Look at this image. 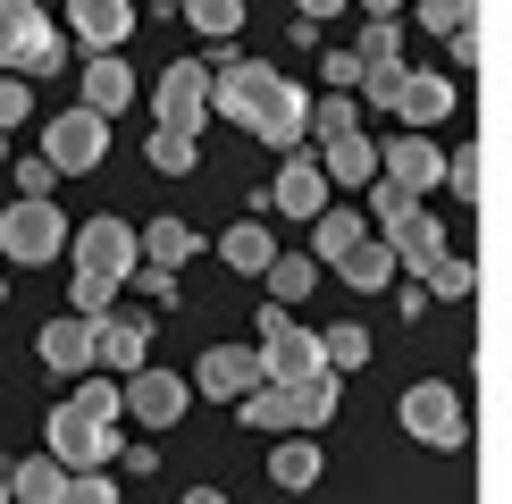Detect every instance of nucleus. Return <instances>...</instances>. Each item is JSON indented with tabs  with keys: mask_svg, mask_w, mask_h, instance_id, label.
<instances>
[{
	"mask_svg": "<svg viewBox=\"0 0 512 504\" xmlns=\"http://www.w3.org/2000/svg\"><path fill=\"white\" fill-rule=\"evenodd\" d=\"M303 84H286L277 68H261V59H236L227 51L219 68H210V110L219 118H236L244 135H261V143H277V152H294L303 143Z\"/></svg>",
	"mask_w": 512,
	"mask_h": 504,
	"instance_id": "nucleus-1",
	"label": "nucleus"
},
{
	"mask_svg": "<svg viewBox=\"0 0 512 504\" xmlns=\"http://www.w3.org/2000/svg\"><path fill=\"white\" fill-rule=\"evenodd\" d=\"M0 68L9 76H59L68 68V34L42 17V0H0Z\"/></svg>",
	"mask_w": 512,
	"mask_h": 504,
	"instance_id": "nucleus-2",
	"label": "nucleus"
},
{
	"mask_svg": "<svg viewBox=\"0 0 512 504\" xmlns=\"http://www.w3.org/2000/svg\"><path fill=\"white\" fill-rule=\"evenodd\" d=\"M59 252H68V219H59L42 194H17L9 210H0V261L42 269V261H59Z\"/></svg>",
	"mask_w": 512,
	"mask_h": 504,
	"instance_id": "nucleus-3",
	"label": "nucleus"
},
{
	"mask_svg": "<svg viewBox=\"0 0 512 504\" xmlns=\"http://www.w3.org/2000/svg\"><path fill=\"white\" fill-rule=\"evenodd\" d=\"M252 353H261V378H269V387H286V378H303V370H328V362H319V336L294 328L286 303H261V345H252Z\"/></svg>",
	"mask_w": 512,
	"mask_h": 504,
	"instance_id": "nucleus-4",
	"label": "nucleus"
},
{
	"mask_svg": "<svg viewBox=\"0 0 512 504\" xmlns=\"http://www.w3.org/2000/svg\"><path fill=\"white\" fill-rule=\"evenodd\" d=\"M42 446H51L59 471H101V462L118 454V437H110V420H93L84 404H59L51 429H42Z\"/></svg>",
	"mask_w": 512,
	"mask_h": 504,
	"instance_id": "nucleus-5",
	"label": "nucleus"
},
{
	"mask_svg": "<svg viewBox=\"0 0 512 504\" xmlns=\"http://www.w3.org/2000/svg\"><path fill=\"white\" fill-rule=\"evenodd\" d=\"M143 353H152V303H110L93 320V370H143Z\"/></svg>",
	"mask_w": 512,
	"mask_h": 504,
	"instance_id": "nucleus-6",
	"label": "nucleus"
},
{
	"mask_svg": "<svg viewBox=\"0 0 512 504\" xmlns=\"http://www.w3.org/2000/svg\"><path fill=\"white\" fill-rule=\"evenodd\" d=\"M101 152H110V118H93L76 101V110L51 118V135H42V160L59 168V177H84V168H101Z\"/></svg>",
	"mask_w": 512,
	"mask_h": 504,
	"instance_id": "nucleus-7",
	"label": "nucleus"
},
{
	"mask_svg": "<svg viewBox=\"0 0 512 504\" xmlns=\"http://www.w3.org/2000/svg\"><path fill=\"white\" fill-rule=\"evenodd\" d=\"M403 429H412L420 446H437V454H454L462 437H471L462 429V395L445 387V378H420V387L403 395Z\"/></svg>",
	"mask_w": 512,
	"mask_h": 504,
	"instance_id": "nucleus-8",
	"label": "nucleus"
},
{
	"mask_svg": "<svg viewBox=\"0 0 512 504\" xmlns=\"http://www.w3.org/2000/svg\"><path fill=\"white\" fill-rule=\"evenodd\" d=\"M185 404H194V387H185L177 370H126L118 378V412H135L143 429H177Z\"/></svg>",
	"mask_w": 512,
	"mask_h": 504,
	"instance_id": "nucleus-9",
	"label": "nucleus"
},
{
	"mask_svg": "<svg viewBox=\"0 0 512 504\" xmlns=\"http://www.w3.org/2000/svg\"><path fill=\"white\" fill-rule=\"evenodd\" d=\"M152 118L177 126V135H202V118H210V59H177V68L160 76Z\"/></svg>",
	"mask_w": 512,
	"mask_h": 504,
	"instance_id": "nucleus-10",
	"label": "nucleus"
},
{
	"mask_svg": "<svg viewBox=\"0 0 512 504\" xmlns=\"http://www.w3.org/2000/svg\"><path fill=\"white\" fill-rule=\"evenodd\" d=\"M68 244H76V269L126 286V269H135V227L126 219H84V227H68Z\"/></svg>",
	"mask_w": 512,
	"mask_h": 504,
	"instance_id": "nucleus-11",
	"label": "nucleus"
},
{
	"mask_svg": "<svg viewBox=\"0 0 512 504\" xmlns=\"http://www.w3.org/2000/svg\"><path fill=\"white\" fill-rule=\"evenodd\" d=\"M244 387H261V353L252 345H210L194 362V395H210V404H236Z\"/></svg>",
	"mask_w": 512,
	"mask_h": 504,
	"instance_id": "nucleus-12",
	"label": "nucleus"
},
{
	"mask_svg": "<svg viewBox=\"0 0 512 504\" xmlns=\"http://www.w3.org/2000/svg\"><path fill=\"white\" fill-rule=\"evenodd\" d=\"M387 252H395V269H403V278H429V269L445 261V227L412 202V210H403V219L387 227Z\"/></svg>",
	"mask_w": 512,
	"mask_h": 504,
	"instance_id": "nucleus-13",
	"label": "nucleus"
},
{
	"mask_svg": "<svg viewBox=\"0 0 512 504\" xmlns=\"http://www.w3.org/2000/svg\"><path fill=\"white\" fill-rule=\"evenodd\" d=\"M454 76H420V68H403L395 76V93H387V110L403 118V126H437V118H454Z\"/></svg>",
	"mask_w": 512,
	"mask_h": 504,
	"instance_id": "nucleus-14",
	"label": "nucleus"
},
{
	"mask_svg": "<svg viewBox=\"0 0 512 504\" xmlns=\"http://www.w3.org/2000/svg\"><path fill=\"white\" fill-rule=\"evenodd\" d=\"M378 177H395L403 194H429V185L445 177V152H437V143H429V135L412 126V135H395L387 152H378Z\"/></svg>",
	"mask_w": 512,
	"mask_h": 504,
	"instance_id": "nucleus-15",
	"label": "nucleus"
},
{
	"mask_svg": "<svg viewBox=\"0 0 512 504\" xmlns=\"http://www.w3.org/2000/svg\"><path fill=\"white\" fill-rule=\"evenodd\" d=\"M68 34H84V51H118L135 34V0H68Z\"/></svg>",
	"mask_w": 512,
	"mask_h": 504,
	"instance_id": "nucleus-16",
	"label": "nucleus"
},
{
	"mask_svg": "<svg viewBox=\"0 0 512 504\" xmlns=\"http://www.w3.org/2000/svg\"><path fill=\"white\" fill-rule=\"evenodd\" d=\"M269 202L286 210V219H319V210H328V177H319V160H294V152H286V168H277V185H269Z\"/></svg>",
	"mask_w": 512,
	"mask_h": 504,
	"instance_id": "nucleus-17",
	"label": "nucleus"
},
{
	"mask_svg": "<svg viewBox=\"0 0 512 504\" xmlns=\"http://www.w3.org/2000/svg\"><path fill=\"white\" fill-rule=\"evenodd\" d=\"M277 395H286V429H328L336 420V370H303Z\"/></svg>",
	"mask_w": 512,
	"mask_h": 504,
	"instance_id": "nucleus-18",
	"label": "nucleus"
},
{
	"mask_svg": "<svg viewBox=\"0 0 512 504\" xmlns=\"http://www.w3.org/2000/svg\"><path fill=\"white\" fill-rule=\"evenodd\" d=\"M269 488H286V496L319 488V446H311V429H277V446H269Z\"/></svg>",
	"mask_w": 512,
	"mask_h": 504,
	"instance_id": "nucleus-19",
	"label": "nucleus"
},
{
	"mask_svg": "<svg viewBox=\"0 0 512 504\" xmlns=\"http://www.w3.org/2000/svg\"><path fill=\"white\" fill-rule=\"evenodd\" d=\"M126 101H135V68H126L118 51H93V68H84V110H93V118H118Z\"/></svg>",
	"mask_w": 512,
	"mask_h": 504,
	"instance_id": "nucleus-20",
	"label": "nucleus"
},
{
	"mask_svg": "<svg viewBox=\"0 0 512 504\" xmlns=\"http://www.w3.org/2000/svg\"><path fill=\"white\" fill-rule=\"evenodd\" d=\"M319 177H328V185H370L378 177V143L361 135V126H353V135H328V143H319Z\"/></svg>",
	"mask_w": 512,
	"mask_h": 504,
	"instance_id": "nucleus-21",
	"label": "nucleus"
},
{
	"mask_svg": "<svg viewBox=\"0 0 512 504\" xmlns=\"http://www.w3.org/2000/svg\"><path fill=\"white\" fill-rule=\"evenodd\" d=\"M42 370H59V378H84V370H93V320H76V311H68V320L42 328Z\"/></svg>",
	"mask_w": 512,
	"mask_h": 504,
	"instance_id": "nucleus-22",
	"label": "nucleus"
},
{
	"mask_svg": "<svg viewBox=\"0 0 512 504\" xmlns=\"http://www.w3.org/2000/svg\"><path fill=\"white\" fill-rule=\"evenodd\" d=\"M336 278L361 286V294L395 286V252H387V236H378V227H370V236H353V244H345V261H336Z\"/></svg>",
	"mask_w": 512,
	"mask_h": 504,
	"instance_id": "nucleus-23",
	"label": "nucleus"
},
{
	"mask_svg": "<svg viewBox=\"0 0 512 504\" xmlns=\"http://www.w3.org/2000/svg\"><path fill=\"white\" fill-rule=\"evenodd\" d=\"M353 126H361L353 84H328L319 101H303V135H319V143H328V135H353Z\"/></svg>",
	"mask_w": 512,
	"mask_h": 504,
	"instance_id": "nucleus-24",
	"label": "nucleus"
},
{
	"mask_svg": "<svg viewBox=\"0 0 512 504\" xmlns=\"http://www.w3.org/2000/svg\"><path fill=\"white\" fill-rule=\"evenodd\" d=\"M194 227H185V219H152V227H143V236H135V261H152V269H177V261H194Z\"/></svg>",
	"mask_w": 512,
	"mask_h": 504,
	"instance_id": "nucleus-25",
	"label": "nucleus"
},
{
	"mask_svg": "<svg viewBox=\"0 0 512 504\" xmlns=\"http://www.w3.org/2000/svg\"><path fill=\"white\" fill-rule=\"evenodd\" d=\"M269 252H277V244H269V227H261V219H236V227L219 236V261H227V269H244V278H261Z\"/></svg>",
	"mask_w": 512,
	"mask_h": 504,
	"instance_id": "nucleus-26",
	"label": "nucleus"
},
{
	"mask_svg": "<svg viewBox=\"0 0 512 504\" xmlns=\"http://www.w3.org/2000/svg\"><path fill=\"white\" fill-rule=\"evenodd\" d=\"M261 278H269V303H303L311 278H319V261H303V252H269Z\"/></svg>",
	"mask_w": 512,
	"mask_h": 504,
	"instance_id": "nucleus-27",
	"label": "nucleus"
},
{
	"mask_svg": "<svg viewBox=\"0 0 512 504\" xmlns=\"http://www.w3.org/2000/svg\"><path fill=\"white\" fill-rule=\"evenodd\" d=\"M59 488H68V471H59L51 454H42V462H17V471H9V504H59Z\"/></svg>",
	"mask_w": 512,
	"mask_h": 504,
	"instance_id": "nucleus-28",
	"label": "nucleus"
},
{
	"mask_svg": "<svg viewBox=\"0 0 512 504\" xmlns=\"http://www.w3.org/2000/svg\"><path fill=\"white\" fill-rule=\"evenodd\" d=\"M319 362H328V370H361V362H370V328L336 320L328 336H319Z\"/></svg>",
	"mask_w": 512,
	"mask_h": 504,
	"instance_id": "nucleus-29",
	"label": "nucleus"
},
{
	"mask_svg": "<svg viewBox=\"0 0 512 504\" xmlns=\"http://www.w3.org/2000/svg\"><path fill=\"white\" fill-rule=\"evenodd\" d=\"M177 17H185L194 34H219V42H227V34H244V0H185Z\"/></svg>",
	"mask_w": 512,
	"mask_h": 504,
	"instance_id": "nucleus-30",
	"label": "nucleus"
},
{
	"mask_svg": "<svg viewBox=\"0 0 512 504\" xmlns=\"http://www.w3.org/2000/svg\"><path fill=\"white\" fill-rule=\"evenodd\" d=\"M471 286H479V269L462 261V252H445V261L429 269V278H420V294H429V303H462Z\"/></svg>",
	"mask_w": 512,
	"mask_h": 504,
	"instance_id": "nucleus-31",
	"label": "nucleus"
},
{
	"mask_svg": "<svg viewBox=\"0 0 512 504\" xmlns=\"http://www.w3.org/2000/svg\"><path fill=\"white\" fill-rule=\"evenodd\" d=\"M143 160H152L160 177H185V168H194V135H177V126H152V143H143Z\"/></svg>",
	"mask_w": 512,
	"mask_h": 504,
	"instance_id": "nucleus-32",
	"label": "nucleus"
},
{
	"mask_svg": "<svg viewBox=\"0 0 512 504\" xmlns=\"http://www.w3.org/2000/svg\"><path fill=\"white\" fill-rule=\"evenodd\" d=\"M68 303H76V320H101V311L118 303V278H93V269H76V278H68Z\"/></svg>",
	"mask_w": 512,
	"mask_h": 504,
	"instance_id": "nucleus-33",
	"label": "nucleus"
},
{
	"mask_svg": "<svg viewBox=\"0 0 512 504\" xmlns=\"http://www.w3.org/2000/svg\"><path fill=\"white\" fill-rule=\"evenodd\" d=\"M236 412L252 420V429H269V437H277V429H286V395H277V387H269V378H261V387H244V395H236Z\"/></svg>",
	"mask_w": 512,
	"mask_h": 504,
	"instance_id": "nucleus-34",
	"label": "nucleus"
},
{
	"mask_svg": "<svg viewBox=\"0 0 512 504\" xmlns=\"http://www.w3.org/2000/svg\"><path fill=\"white\" fill-rule=\"evenodd\" d=\"M412 202H420V194H403L395 177H370V227H378V236H387V227H395Z\"/></svg>",
	"mask_w": 512,
	"mask_h": 504,
	"instance_id": "nucleus-35",
	"label": "nucleus"
},
{
	"mask_svg": "<svg viewBox=\"0 0 512 504\" xmlns=\"http://www.w3.org/2000/svg\"><path fill=\"white\" fill-rule=\"evenodd\" d=\"M479 168H487L479 152H445V177H437V185H454L462 202H479V194H487V177H479Z\"/></svg>",
	"mask_w": 512,
	"mask_h": 504,
	"instance_id": "nucleus-36",
	"label": "nucleus"
},
{
	"mask_svg": "<svg viewBox=\"0 0 512 504\" xmlns=\"http://www.w3.org/2000/svg\"><path fill=\"white\" fill-rule=\"evenodd\" d=\"M471 26V0H420V34H462Z\"/></svg>",
	"mask_w": 512,
	"mask_h": 504,
	"instance_id": "nucleus-37",
	"label": "nucleus"
},
{
	"mask_svg": "<svg viewBox=\"0 0 512 504\" xmlns=\"http://www.w3.org/2000/svg\"><path fill=\"white\" fill-rule=\"evenodd\" d=\"M126 278H135V303H177V269H152V261H135Z\"/></svg>",
	"mask_w": 512,
	"mask_h": 504,
	"instance_id": "nucleus-38",
	"label": "nucleus"
},
{
	"mask_svg": "<svg viewBox=\"0 0 512 504\" xmlns=\"http://www.w3.org/2000/svg\"><path fill=\"white\" fill-rule=\"evenodd\" d=\"M59 504H118V488L101 471H68V488H59Z\"/></svg>",
	"mask_w": 512,
	"mask_h": 504,
	"instance_id": "nucleus-39",
	"label": "nucleus"
},
{
	"mask_svg": "<svg viewBox=\"0 0 512 504\" xmlns=\"http://www.w3.org/2000/svg\"><path fill=\"white\" fill-rule=\"evenodd\" d=\"M68 404H84L93 420H118V378H84V387L68 395Z\"/></svg>",
	"mask_w": 512,
	"mask_h": 504,
	"instance_id": "nucleus-40",
	"label": "nucleus"
},
{
	"mask_svg": "<svg viewBox=\"0 0 512 504\" xmlns=\"http://www.w3.org/2000/svg\"><path fill=\"white\" fill-rule=\"evenodd\" d=\"M26 110H34V101H26V76H9V68H0V135H9V126L26 118Z\"/></svg>",
	"mask_w": 512,
	"mask_h": 504,
	"instance_id": "nucleus-41",
	"label": "nucleus"
},
{
	"mask_svg": "<svg viewBox=\"0 0 512 504\" xmlns=\"http://www.w3.org/2000/svg\"><path fill=\"white\" fill-rule=\"evenodd\" d=\"M51 185H59L51 160H17V194H42V202H51Z\"/></svg>",
	"mask_w": 512,
	"mask_h": 504,
	"instance_id": "nucleus-42",
	"label": "nucleus"
},
{
	"mask_svg": "<svg viewBox=\"0 0 512 504\" xmlns=\"http://www.w3.org/2000/svg\"><path fill=\"white\" fill-rule=\"evenodd\" d=\"M445 51H454V68H479V26H462V34H445Z\"/></svg>",
	"mask_w": 512,
	"mask_h": 504,
	"instance_id": "nucleus-43",
	"label": "nucleus"
},
{
	"mask_svg": "<svg viewBox=\"0 0 512 504\" xmlns=\"http://www.w3.org/2000/svg\"><path fill=\"white\" fill-rule=\"evenodd\" d=\"M345 0H303V26H319V17H336Z\"/></svg>",
	"mask_w": 512,
	"mask_h": 504,
	"instance_id": "nucleus-44",
	"label": "nucleus"
},
{
	"mask_svg": "<svg viewBox=\"0 0 512 504\" xmlns=\"http://www.w3.org/2000/svg\"><path fill=\"white\" fill-rule=\"evenodd\" d=\"M185 504H227V496H219V488H194V496H185Z\"/></svg>",
	"mask_w": 512,
	"mask_h": 504,
	"instance_id": "nucleus-45",
	"label": "nucleus"
},
{
	"mask_svg": "<svg viewBox=\"0 0 512 504\" xmlns=\"http://www.w3.org/2000/svg\"><path fill=\"white\" fill-rule=\"evenodd\" d=\"M361 9H370V17H395V0H361Z\"/></svg>",
	"mask_w": 512,
	"mask_h": 504,
	"instance_id": "nucleus-46",
	"label": "nucleus"
},
{
	"mask_svg": "<svg viewBox=\"0 0 512 504\" xmlns=\"http://www.w3.org/2000/svg\"><path fill=\"white\" fill-rule=\"evenodd\" d=\"M152 9H160V17H177V9H185V0H152Z\"/></svg>",
	"mask_w": 512,
	"mask_h": 504,
	"instance_id": "nucleus-47",
	"label": "nucleus"
},
{
	"mask_svg": "<svg viewBox=\"0 0 512 504\" xmlns=\"http://www.w3.org/2000/svg\"><path fill=\"white\" fill-rule=\"evenodd\" d=\"M0 504H9V471H0Z\"/></svg>",
	"mask_w": 512,
	"mask_h": 504,
	"instance_id": "nucleus-48",
	"label": "nucleus"
},
{
	"mask_svg": "<svg viewBox=\"0 0 512 504\" xmlns=\"http://www.w3.org/2000/svg\"><path fill=\"white\" fill-rule=\"evenodd\" d=\"M0 294H9V278H0Z\"/></svg>",
	"mask_w": 512,
	"mask_h": 504,
	"instance_id": "nucleus-49",
	"label": "nucleus"
}]
</instances>
